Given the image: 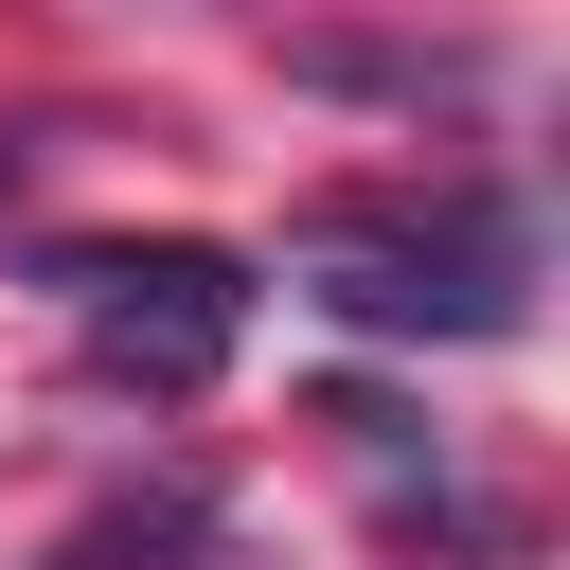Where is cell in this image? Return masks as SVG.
I'll use <instances>...</instances> for the list:
<instances>
[{"label": "cell", "mask_w": 570, "mask_h": 570, "mask_svg": "<svg viewBox=\"0 0 570 570\" xmlns=\"http://www.w3.org/2000/svg\"><path fill=\"white\" fill-rule=\"evenodd\" d=\"M303 303L356 321V338H499L534 303V249L499 196H445V214H321L303 232Z\"/></svg>", "instance_id": "obj_1"}, {"label": "cell", "mask_w": 570, "mask_h": 570, "mask_svg": "<svg viewBox=\"0 0 570 570\" xmlns=\"http://www.w3.org/2000/svg\"><path fill=\"white\" fill-rule=\"evenodd\" d=\"M53 285L89 303V374H125V392H214V356L249 338L232 249H71Z\"/></svg>", "instance_id": "obj_2"}, {"label": "cell", "mask_w": 570, "mask_h": 570, "mask_svg": "<svg viewBox=\"0 0 570 570\" xmlns=\"http://www.w3.org/2000/svg\"><path fill=\"white\" fill-rule=\"evenodd\" d=\"M196 552H214V499H196V481H160V499H107L89 534H53L36 570H196Z\"/></svg>", "instance_id": "obj_3"}]
</instances>
